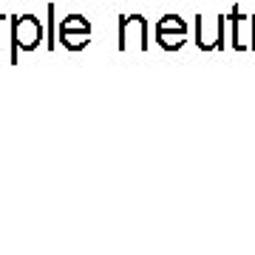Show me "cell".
I'll use <instances>...</instances> for the list:
<instances>
[{"instance_id":"cell-4","label":"cell","mask_w":255,"mask_h":255,"mask_svg":"<svg viewBox=\"0 0 255 255\" xmlns=\"http://www.w3.org/2000/svg\"><path fill=\"white\" fill-rule=\"evenodd\" d=\"M230 26H233V31H230V37H233V48L236 51H250V17H244L241 14V9H233L227 14Z\"/></svg>"},{"instance_id":"cell-6","label":"cell","mask_w":255,"mask_h":255,"mask_svg":"<svg viewBox=\"0 0 255 255\" xmlns=\"http://www.w3.org/2000/svg\"><path fill=\"white\" fill-rule=\"evenodd\" d=\"M57 43H63V48H68V51H82L91 43V34H85V31H63V34H57Z\"/></svg>"},{"instance_id":"cell-2","label":"cell","mask_w":255,"mask_h":255,"mask_svg":"<svg viewBox=\"0 0 255 255\" xmlns=\"http://www.w3.org/2000/svg\"><path fill=\"white\" fill-rule=\"evenodd\" d=\"M117 48L128 51H147V20L142 14H119V34H117Z\"/></svg>"},{"instance_id":"cell-9","label":"cell","mask_w":255,"mask_h":255,"mask_svg":"<svg viewBox=\"0 0 255 255\" xmlns=\"http://www.w3.org/2000/svg\"><path fill=\"white\" fill-rule=\"evenodd\" d=\"M46 14H48V26H46L48 40H46V48H48V51H54V48H57V37H54V23H57V17H54V6H48Z\"/></svg>"},{"instance_id":"cell-7","label":"cell","mask_w":255,"mask_h":255,"mask_svg":"<svg viewBox=\"0 0 255 255\" xmlns=\"http://www.w3.org/2000/svg\"><path fill=\"white\" fill-rule=\"evenodd\" d=\"M63 31H85V34H91V20L82 17V14H68V17H63L57 34H63Z\"/></svg>"},{"instance_id":"cell-8","label":"cell","mask_w":255,"mask_h":255,"mask_svg":"<svg viewBox=\"0 0 255 255\" xmlns=\"http://www.w3.org/2000/svg\"><path fill=\"white\" fill-rule=\"evenodd\" d=\"M153 31H184V34H187V23H184L179 14H164V17L156 20Z\"/></svg>"},{"instance_id":"cell-1","label":"cell","mask_w":255,"mask_h":255,"mask_svg":"<svg viewBox=\"0 0 255 255\" xmlns=\"http://www.w3.org/2000/svg\"><path fill=\"white\" fill-rule=\"evenodd\" d=\"M9 26H11V63L17 65V51H34L40 46V40L46 37V28L34 14L9 17Z\"/></svg>"},{"instance_id":"cell-10","label":"cell","mask_w":255,"mask_h":255,"mask_svg":"<svg viewBox=\"0 0 255 255\" xmlns=\"http://www.w3.org/2000/svg\"><path fill=\"white\" fill-rule=\"evenodd\" d=\"M250 51H255V14L250 17Z\"/></svg>"},{"instance_id":"cell-5","label":"cell","mask_w":255,"mask_h":255,"mask_svg":"<svg viewBox=\"0 0 255 255\" xmlns=\"http://www.w3.org/2000/svg\"><path fill=\"white\" fill-rule=\"evenodd\" d=\"M153 34H156V46L164 48V51H179L187 43L184 31H153Z\"/></svg>"},{"instance_id":"cell-3","label":"cell","mask_w":255,"mask_h":255,"mask_svg":"<svg viewBox=\"0 0 255 255\" xmlns=\"http://www.w3.org/2000/svg\"><path fill=\"white\" fill-rule=\"evenodd\" d=\"M230 20L224 14L219 17H196V46L201 51H213V48H224V31H227Z\"/></svg>"}]
</instances>
